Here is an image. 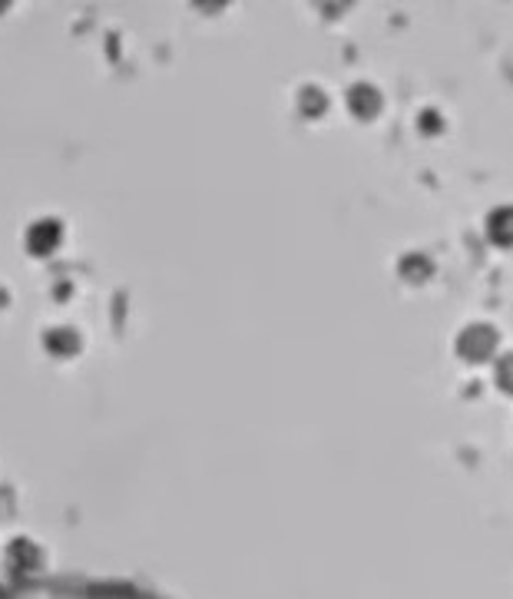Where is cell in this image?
Segmentation results:
<instances>
[{"label": "cell", "instance_id": "obj_3", "mask_svg": "<svg viewBox=\"0 0 513 599\" xmlns=\"http://www.w3.org/2000/svg\"><path fill=\"white\" fill-rule=\"evenodd\" d=\"M385 100H381V90L371 86V83H355L348 90V109L357 119H375L381 113Z\"/></svg>", "mask_w": 513, "mask_h": 599}, {"label": "cell", "instance_id": "obj_4", "mask_svg": "<svg viewBox=\"0 0 513 599\" xmlns=\"http://www.w3.org/2000/svg\"><path fill=\"white\" fill-rule=\"evenodd\" d=\"M397 275H401L404 282H411V285H424V282H431V275H434V262L428 259L424 252H407L397 262Z\"/></svg>", "mask_w": 513, "mask_h": 599}, {"label": "cell", "instance_id": "obj_7", "mask_svg": "<svg viewBox=\"0 0 513 599\" xmlns=\"http://www.w3.org/2000/svg\"><path fill=\"white\" fill-rule=\"evenodd\" d=\"M494 381H497V388L504 391V394H513V351L504 354V358H497Z\"/></svg>", "mask_w": 513, "mask_h": 599}, {"label": "cell", "instance_id": "obj_8", "mask_svg": "<svg viewBox=\"0 0 513 599\" xmlns=\"http://www.w3.org/2000/svg\"><path fill=\"white\" fill-rule=\"evenodd\" d=\"M417 129H421L424 137H438V133H444V117H440L438 109H424L421 117H417Z\"/></svg>", "mask_w": 513, "mask_h": 599}, {"label": "cell", "instance_id": "obj_5", "mask_svg": "<svg viewBox=\"0 0 513 599\" xmlns=\"http://www.w3.org/2000/svg\"><path fill=\"white\" fill-rule=\"evenodd\" d=\"M298 109H302V117L315 119L328 109V96H325V90H318V86H305V90L298 93Z\"/></svg>", "mask_w": 513, "mask_h": 599}, {"label": "cell", "instance_id": "obj_6", "mask_svg": "<svg viewBox=\"0 0 513 599\" xmlns=\"http://www.w3.org/2000/svg\"><path fill=\"white\" fill-rule=\"evenodd\" d=\"M56 239H60V226L56 222H44V226H37L30 232V249L34 252H46V249L56 246Z\"/></svg>", "mask_w": 513, "mask_h": 599}, {"label": "cell", "instance_id": "obj_2", "mask_svg": "<svg viewBox=\"0 0 513 599\" xmlns=\"http://www.w3.org/2000/svg\"><path fill=\"white\" fill-rule=\"evenodd\" d=\"M487 242L497 249H513V206H497L484 222Z\"/></svg>", "mask_w": 513, "mask_h": 599}, {"label": "cell", "instance_id": "obj_1", "mask_svg": "<svg viewBox=\"0 0 513 599\" xmlns=\"http://www.w3.org/2000/svg\"><path fill=\"white\" fill-rule=\"evenodd\" d=\"M497 345H500V335H497L494 325L487 321H474L458 335V354L468 364H484L497 354Z\"/></svg>", "mask_w": 513, "mask_h": 599}]
</instances>
